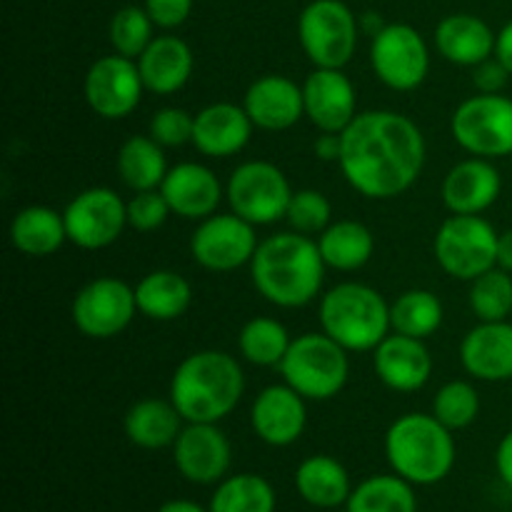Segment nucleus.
I'll list each match as a JSON object with an SVG mask.
<instances>
[{"instance_id":"1","label":"nucleus","mask_w":512,"mask_h":512,"mask_svg":"<svg viewBox=\"0 0 512 512\" xmlns=\"http://www.w3.org/2000/svg\"><path fill=\"white\" fill-rule=\"evenodd\" d=\"M340 138V170L350 188L368 200H393L408 193L425 168L423 130L395 110L358 113Z\"/></svg>"},{"instance_id":"2","label":"nucleus","mask_w":512,"mask_h":512,"mask_svg":"<svg viewBox=\"0 0 512 512\" xmlns=\"http://www.w3.org/2000/svg\"><path fill=\"white\" fill-rule=\"evenodd\" d=\"M325 268L318 240L285 230L260 240L250 263V278L255 290L275 308L295 310L318 298Z\"/></svg>"},{"instance_id":"3","label":"nucleus","mask_w":512,"mask_h":512,"mask_svg":"<svg viewBox=\"0 0 512 512\" xmlns=\"http://www.w3.org/2000/svg\"><path fill=\"white\" fill-rule=\"evenodd\" d=\"M243 393V368L223 350L190 353L170 378V400L185 423H220L238 408Z\"/></svg>"},{"instance_id":"4","label":"nucleus","mask_w":512,"mask_h":512,"mask_svg":"<svg viewBox=\"0 0 512 512\" xmlns=\"http://www.w3.org/2000/svg\"><path fill=\"white\" fill-rule=\"evenodd\" d=\"M385 458L410 485L440 483L455 465L453 430L433 413L400 415L385 433Z\"/></svg>"},{"instance_id":"5","label":"nucleus","mask_w":512,"mask_h":512,"mask_svg":"<svg viewBox=\"0 0 512 512\" xmlns=\"http://www.w3.org/2000/svg\"><path fill=\"white\" fill-rule=\"evenodd\" d=\"M320 328L348 353H373L390 335V305L365 283H340L320 298Z\"/></svg>"},{"instance_id":"6","label":"nucleus","mask_w":512,"mask_h":512,"mask_svg":"<svg viewBox=\"0 0 512 512\" xmlns=\"http://www.w3.org/2000/svg\"><path fill=\"white\" fill-rule=\"evenodd\" d=\"M280 375L305 400H333L348 385V350L325 333H305L290 343Z\"/></svg>"},{"instance_id":"7","label":"nucleus","mask_w":512,"mask_h":512,"mask_svg":"<svg viewBox=\"0 0 512 512\" xmlns=\"http://www.w3.org/2000/svg\"><path fill=\"white\" fill-rule=\"evenodd\" d=\"M360 20L343 0H313L298 18V40L315 68H345L358 48Z\"/></svg>"},{"instance_id":"8","label":"nucleus","mask_w":512,"mask_h":512,"mask_svg":"<svg viewBox=\"0 0 512 512\" xmlns=\"http://www.w3.org/2000/svg\"><path fill=\"white\" fill-rule=\"evenodd\" d=\"M500 233L483 215H450L438 228L433 253L455 280H475L498 265Z\"/></svg>"},{"instance_id":"9","label":"nucleus","mask_w":512,"mask_h":512,"mask_svg":"<svg viewBox=\"0 0 512 512\" xmlns=\"http://www.w3.org/2000/svg\"><path fill=\"white\" fill-rule=\"evenodd\" d=\"M225 198L235 215L258 228V225H273L285 218L293 188L275 163L248 160L230 173Z\"/></svg>"},{"instance_id":"10","label":"nucleus","mask_w":512,"mask_h":512,"mask_svg":"<svg viewBox=\"0 0 512 512\" xmlns=\"http://www.w3.org/2000/svg\"><path fill=\"white\" fill-rule=\"evenodd\" d=\"M455 143L478 158L512 155V100L503 93H478L463 100L450 118Z\"/></svg>"},{"instance_id":"11","label":"nucleus","mask_w":512,"mask_h":512,"mask_svg":"<svg viewBox=\"0 0 512 512\" xmlns=\"http://www.w3.org/2000/svg\"><path fill=\"white\" fill-rule=\"evenodd\" d=\"M370 65L380 83L398 93H408L428 78V43L413 25L388 23L370 40Z\"/></svg>"},{"instance_id":"12","label":"nucleus","mask_w":512,"mask_h":512,"mask_svg":"<svg viewBox=\"0 0 512 512\" xmlns=\"http://www.w3.org/2000/svg\"><path fill=\"white\" fill-rule=\"evenodd\" d=\"M138 315L135 288L118 278H95L75 293L70 318L75 328L93 340H110L123 333Z\"/></svg>"},{"instance_id":"13","label":"nucleus","mask_w":512,"mask_h":512,"mask_svg":"<svg viewBox=\"0 0 512 512\" xmlns=\"http://www.w3.org/2000/svg\"><path fill=\"white\" fill-rule=\"evenodd\" d=\"M258 245L255 225L230 210V213H215L200 220L190 238V255L200 268L210 273H233L253 263Z\"/></svg>"},{"instance_id":"14","label":"nucleus","mask_w":512,"mask_h":512,"mask_svg":"<svg viewBox=\"0 0 512 512\" xmlns=\"http://www.w3.org/2000/svg\"><path fill=\"white\" fill-rule=\"evenodd\" d=\"M68 240L83 250L110 248L128 228V203L113 188L80 190L63 210Z\"/></svg>"},{"instance_id":"15","label":"nucleus","mask_w":512,"mask_h":512,"mask_svg":"<svg viewBox=\"0 0 512 512\" xmlns=\"http://www.w3.org/2000/svg\"><path fill=\"white\" fill-rule=\"evenodd\" d=\"M83 93L90 110L105 120H123L140 105L145 93L138 60L125 55H103L88 68Z\"/></svg>"},{"instance_id":"16","label":"nucleus","mask_w":512,"mask_h":512,"mask_svg":"<svg viewBox=\"0 0 512 512\" xmlns=\"http://www.w3.org/2000/svg\"><path fill=\"white\" fill-rule=\"evenodd\" d=\"M173 460L188 483L215 485L228 475L233 448L218 423H185L173 445Z\"/></svg>"},{"instance_id":"17","label":"nucleus","mask_w":512,"mask_h":512,"mask_svg":"<svg viewBox=\"0 0 512 512\" xmlns=\"http://www.w3.org/2000/svg\"><path fill=\"white\" fill-rule=\"evenodd\" d=\"M305 118L320 133H343L358 118V93L343 68H315L303 83Z\"/></svg>"},{"instance_id":"18","label":"nucleus","mask_w":512,"mask_h":512,"mask_svg":"<svg viewBox=\"0 0 512 512\" xmlns=\"http://www.w3.org/2000/svg\"><path fill=\"white\" fill-rule=\"evenodd\" d=\"M308 400L288 383L260 390L250 408V428L270 448H288L298 443L308 425Z\"/></svg>"},{"instance_id":"19","label":"nucleus","mask_w":512,"mask_h":512,"mask_svg":"<svg viewBox=\"0 0 512 512\" xmlns=\"http://www.w3.org/2000/svg\"><path fill=\"white\" fill-rule=\"evenodd\" d=\"M375 375L395 393H415L428 385L433 375V355L425 340L393 333L373 350Z\"/></svg>"},{"instance_id":"20","label":"nucleus","mask_w":512,"mask_h":512,"mask_svg":"<svg viewBox=\"0 0 512 512\" xmlns=\"http://www.w3.org/2000/svg\"><path fill=\"white\" fill-rule=\"evenodd\" d=\"M243 108L248 110L255 128L268 130V133L288 130L305 115L303 85L285 75H263L245 90Z\"/></svg>"},{"instance_id":"21","label":"nucleus","mask_w":512,"mask_h":512,"mask_svg":"<svg viewBox=\"0 0 512 512\" xmlns=\"http://www.w3.org/2000/svg\"><path fill=\"white\" fill-rule=\"evenodd\" d=\"M160 193L168 200L173 215L185 220H205L218 213L225 190L220 178L203 163L173 165L165 175Z\"/></svg>"},{"instance_id":"22","label":"nucleus","mask_w":512,"mask_h":512,"mask_svg":"<svg viewBox=\"0 0 512 512\" xmlns=\"http://www.w3.org/2000/svg\"><path fill=\"white\" fill-rule=\"evenodd\" d=\"M503 190V178L488 158L460 160L443 180V203L453 215H483Z\"/></svg>"},{"instance_id":"23","label":"nucleus","mask_w":512,"mask_h":512,"mask_svg":"<svg viewBox=\"0 0 512 512\" xmlns=\"http://www.w3.org/2000/svg\"><path fill=\"white\" fill-rule=\"evenodd\" d=\"M253 130L255 125L243 105L210 103L195 113L193 145L208 158H233L248 148Z\"/></svg>"},{"instance_id":"24","label":"nucleus","mask_w":512,"mask_h":512,"mask_svg":"<svg viewBox=\"0 0 512 512\" xmlns=\"http://www.w3.org/2000/svg\"><path fill=\"white\" fill-rule=\"evenodd\" d=\"M465 373L483 383L512 380V323H478L460 343Z\"/></svg>"},{"instance_id":"25","label":"nucleus","mask_w":512,"mask_h":512,"mask_svg":"<svg viewBox=\"0 0 512 512\" xmlns=\"http://www.w3.org/2000/svg\"><path fill=\"white\" fill-rule=\"evenodd\" d=\"M498 33L478 15L453 13L435 28V48L448 63L475 68L483 60L493 58Z\"/></svg>"},{"instance_id":"26","label":"nucleus","mask_w":512,"mask_h":512,"mask_svg":"<svg viewBox=\"0 0 512 512\" xmlns=\"http://www.w3.org/2000/svg\"><path fill=\"white\" fill-rule=\"evenodd\" d=\"M193 50L178 35H155L153 43L138 58L145 90L155 95H173L188 85L193 75Z\"/></svg>"},{"instance_id":"27","label":"nucleus","mask_w":512,"mask_h":512,"mask_svg":"<svg viewBox=\"0 0 512 512\" xmlns=\"http://www.w3.org/2000/svg\"><path fill=\"white\" fill-rule=\"evenodd\" d=\"M295 490L318 510H335L348 503L353 485L340 460L333 455H310L295 470Z\"/></svg>"},{"instance_id":"28","label":"nucleus","mask_w":512,"mask_h":512,"mask_svg":"<svg viewBox=\"0 0 512 512\" xmlns=\"http://www.w3.org/2000/svg\"><path fill=\"white\" fill-rule=\"evenodd\" d=\"M123 425L125 435L133 445L143 450H163L173 448L185 420L170 398H145L130 405Z\"/></svg>"},{"instance_id":"29","label":"nucleus","mask_w":512,"mask_h":512,"mask_svg":"<svg viewBox=\"0 0 512 512\" xmlns=\"http://www.w3.org/2000/svg\"><path fill=\"white\" fill-rule=\"evenodd\" d=\"M10 243L28 258H48L68 243L63 213L48 205H28L10 223Z\"/></svg>"},{"instance_id":"30","label":"nucleus","mask_w":512,"mask_h":512,"mask_svg":"<svg viewBox=\"0 0 512 512\" xmlns=\"http://www.w3.org/2000/svg\"><path fill=\"white\" fill-rule=\"evenodd\" d=\"M135 300L140 315L158 323H170L188 313L193 288L175 270H153L135 285Z\"/></svg>"},{"instance_id":"31","label":"nucleus","mask_w":512,"mask_h":512,"mask_svg":"<svg viewBox=\"0 0 512 512\" xmlns=\"http://www.w3.org/2000/svg\"><path fill=\"white\" fill-rule=\"evenodd\" d=\"M318 248L328 268L353 273L370 263L375 253V238L368 225L358 220H338L318 235Z\"/></svg>"},{"instance_id":"32","label":"nucleus","mask_w":512,"mask_h":512,"mask_svg":"<svg viewBox=\"0 0 512 512\" xmlns=\"http://www.w3.org/2000/svg\"><path fill=\"white\" fill-rule=\"evenodd\" d=\"M163 145L150 135H130L118 150V175L133 193L158 190L168 175Z\"/></svg>"},{"instance_id":"33","label":"nucleus","mask_w":512,"mask_h":512,"mask_svg":"<svg viewBox=\"0 0 512 512\" xmlns=\"http://www.w3.org/2000/svg\"><path fill=\"white\" fill-rule=\"evenodd\" d=\"M415 485L400 475H373L353 488L345 512H418Z\"/></svg>"},{"instance_id":"34","label":"nucleus","mask_w":512,"mask_h":512,"mask_svg":"<svg viewBox=\"0 0 512 512\" xmlns=\"http://www.w3.org/2000/svg\"><path fill=\"white\" fill-rule=\"evenodd\" d=\"M390 325H393V333L410 335L418 340L430 338L443 325V303L430 290H405L390 305Z\"/></svg>"},{"instance_id":"35","label":"nucleus","mask_w":512,"mask_h":512,"mask_svg":"<svg viewBox=\"0 0 512 512\" xmlns=\"http://www.w3.org/2000/svg\"><path fill=\"white\" fill-rule=\"evenodd\" d=\"M290 338L288 328L275 318H253L243 325L238 335V348L243 360L258 368H280L288 355Z\"/></svg>"},{"instance_id":"36","label":"nucleus","mask_w":512,"mask_h":512,"mask_svg":"<svg viewBox=\"0 0 512 512\" xmlns=\"http://www.w3.org/2000/svg\"><path fill=\"white\" fill-rule=\"evenodd\" d=\"M275 490L255 473L230 475L220 480L210 498V512H275Z\"/></svg>"},{"instance_id":"37","label":"nucleus","mask_w":512,"mask_h":512,"mask_svg":"<svg viewBox=\"0 0 512 512\" xmlns=\"http://www.w3.org/2000/svg\"><path fill=\"white\" fill-rule=\"evenodd\" d=\"M470 310L480 323L508 320L512 313V273L503 268H490L488 273L470 280Z\"/></svg>"},{"instance_id":"38","label":"nucleus","mask_w":512,"mask_h":512,"mask_svg":"<svg viewBox=\"0 0 512 512\" xmlns=\"http://www.w3.org/2000/svg\"><path fill=\"white\" fill-rule=\"evenodd\" d=\"M433 415L448 430H465L478 420L480 395L468 380H450L435 393Z\"/></svg>"},{"instance_id":"39","label":"nucleus","mask_w":512,"mask_h":512,"mask_svg":"<svg viewBox=\"0 0 512 512\" xmlns=\"http://www.w3.org/2000/svg\"><path fill=\"white\" fill-rule=\"evenodd\" d=\"M153 28L155 23L148 10L140 8V5H125L110 20V45L118 55L138 60L145 53V48L153 43Z\"/></svg>"},{"instance_id":"40","label":"nucleus","mask_w":512,"mask_h":512,"mask_svg":"<svg viewBox=\"0 0 512 512\" xmlns=\"http://www.w3.org/2000/svg\"><path fill=\"white\" fill-rule=\"evenodd\" d=\"M285 220H288V225L295 233L320 235L333 223V205H330V200L320 190H293Z\"/></svg>"},{"instance_id":"41","label":"nucleus","mask_w":512,"mask_h":512,"mask_svg":"<svg viewBox=\"0 0 512 512\" xmlns=\"http://www.w3.org/2000/svg\"><path fill=\"white\" fill-rule=\"evenodd\" d=\"M193 128L195 115H190L183 108H175V105H168V108L155 110L148 123V135L158 140L163 148H180L185 143H193Z\"/></svg>"},{"instance_id":"42","label":"nucleus","mask_w":512,"mask_h":512,"mask_svg":"<svg viewBox=\"0 0 512 512\" xmlns=\"http://www.w3.org/2000/svg\"><path fill=\"white\" fill-rule=\"evenodd\" d=\"M173 215L165 195L158 190H140L128 200V228L138 233H153L163 228L165 220Z\"/></svg>"},{"instance_id":"43","label":"nucleus","mask_w":512,"mask_h":512,"mask_svg":"<svg viewBox=\"0 0 512 512\" xmlns=\"http://www.w3.org/2000/svg\"><path fill=\"white\" fill-rule=\"evenodd\" d=\"M143 8L153 18L155 28L173 30L188 20L190 10H193V0H145Z\"/></svg>"},{"instance_id":"44","label":"nucleus","mask_w":512,"mask_h":512,"mask_svg":"<svg viewBox=\"0 0 512 512\" xmlns=\"http://www.w3.org/2000/svg\"><path fill=\"white\" fill-rule=\"evenodd\" d=\"M510 78L512 75L508 73V68H505L495 55L473 68V85L478 88V93H488V95L503 93Z\"/></svg>"},{"instance_id":"45","label":"nucleus","mask_w":512,"mask_h":512,"mask_svg":"<svg viewBox=\"0 0 512 512\" xmlns=\"http://www.w3.org/2000/svg\"><path fill=\"white\" fill-rule=\"evenodd\" d=\"M313 150L325 163H338L340 153H343V138H340V133H320L315 138Z\"/></svg>"},{"instance_id":"46","label":"nucleus","mask_w":512,"mask_h":512,"mask_svg":"<svg viewBox=\"0 0 512 512\" xmlns=\"http://www.w3.org/2000/svg\"><path fill=\"white\" fill-rule=\"evenodd\" d=\"M495 468H498V475L505 483V488L512 490V430L500 440L498 453H495Z\"/></svg>"},{"instance_id":"47","label":"nucleus","mask_w":512,"mask_h":512,"mask_svg":"<svg viewBox=\"0 0 512 512\" xmlns=\"http://www.w3.org/2000/svg\"><path fill=\"white\" fill-rule=\"evenodd\" d=\"M495 58L508 68L512 75V20L503 25V30L498 33V43H495Z\"/></svg>"},{"instance_id":"48","label":"nucleus","mask_w":512,"mask_h":512,"mask_svg":"<svg viewBox=\"0 0 512 512\" xmlns=\"http://www.w3.org/2000/svg\"><path fill=\"white\" fill-rule=\"evenodd\" d=\"M498 268L512 273V230L500 233L498 240Z\"/></svg>"},{"instance_id":"49","label":"nucleus","mask_w":512,"mask_h":512,"mask_svg":"<svg viewBox=\"0 0 512 512\" xmlns=\"http://www.w3.org/2000/svg\"><path fill=\"white\" fill-rule=\"evenodd\" d=\"M158 512H210V508H203L195 500H168L160 505Z\"/></svg>"},{"instance_id":"50","label":"nucleus","mask_w":512,"mask_h":512,"mask_svg":"<svg viewBox=\"0 0 512 512\" xmlns=\"http://www.w3.org/2000/svg\"><path fill=\"white\" fill-rule=\"evenodd\" d=\"M385 25H388V23H383L378 13H365V15H360V30H365V33H368L370 38H373V35H378L380 30L385 28Z\"/></svg>"},{"instance_id":"51","label":"nucleus","mask_w":512,"mask_h":512,"mask_svg":"<svg viewBox=\"0 0 512 512\" xmlns=\"http://www.w3.org/2000/svg\"><path fill=\"white\" fill-rule=\"evenodd\" d=\"M328 512H333V510H328Z\"/></svg>"},{"instance_id":"52","label":"nucleus","mask_w":512,"mask_h":512,"mask_svg":"<svg viewBox=\"0 0 512 512\" xmlns=\"http://www.w3.org/2000/svg\"><path fill=\"white\" fill-rule=\"evenodd\" d=\"M510 383H512V380H510Z\"/></svg>"},{"instance_id":"53","label":"nucleus","mask_w":512,"mask_h":512,"mask_svg":"<svg viewBox=\"0 0 512 512\" xmlns=\"http://www.w3.org/2000/svg\"><path fill=\"white\" fill-rule=\"evenodd\" d=\"M510 158H512V155H510Z\"/></svg>"}]
</instances>
